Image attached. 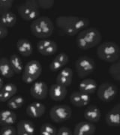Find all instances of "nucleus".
Here are the masks:
<instances>
[{
    "mask_svg": "<svg viewBox=\"0 0 120 135\" xmlns=\"http://www.w3.org/2000/svg\"><path fill=\"white\" fill-rule=\"evenodd\" d=\"M89 25V20L77 16H59L56 19V26L60 35L75 36Z\"/></svg>",
    "mask_w": 120,
    "mask_h": 135,
    "instance_id": "1",
    "label": "nucleus"
},
{
    "mask_svg": "<svg viewBox=\"0 0 120 135\" xmlns=\"http://www.w3.org/2000/svg\"><path fill=\"white\" fill-rule=\"evenodd\" d=\"M102 39L101 32L95 27H89L77 35L76 44L80 50H89L99 45Z\"/></svg>",
    "mask_w": 120,
    "mask_h": 135,
    "instance_id": "2",
    "label": "nucleus"
},
{
    "mask_svg": "<svg viewBox=\"0 0 120 135\" xmlns=\"http://www.w3.org/2000/svg\"><path fill=\"white\" fill-rule=\"evenodd\" d=\"M54 30L53 21L48 17L42 16L31 23L30 31L36 38L46 39L52 35Z\"/></svg>",
    "mask_w": 120,
    "mask_h": 135,
    "instance_id": "3",
    "label": "nucleus"
},
{
    "mask_svg": "<svg viewBox=\"0 0 120 135\" xmlns=\"http://www.w3.org/2000/svg\"><path fill=\"white\" fill-rule=\"evenodd\" d=\"M97 56L101 60L106 62H116L119 59L120 49L114 42L105 41L98 45L97 48Z\"/></svg>",
    "mask_w": 120,
    "mask_h": 135,
    "instance_id": "4",
    "label": "nucleus"
},
{
    "mask_svg": "<svg viewBox=\"0 0 120 135\" xmlns=\"http://www.w3.org/2000/svg\"><path fill=\"white\" fill-rule=\"evenodd\" d=\"M20 17L26 22H32L40 16V11L35 0H26L17 8Z\"/></svg>",
    "mask_w": 120,
    "mask_h": 135,
    "instance_id": "5",
    "label": "nucleus"
},
{
    "mask_svg": "<svg viewBox=\"0 0 120 135\" xmlns=\"http://www.w3.org/2000/svg\"><path fill=\"white\" fill-rule=\"evenodd\" d=\"M42 72V66L37 60H31L23 68L22 80L26 84L35 83Z\"/></svg>",
    "mask_w": 120,
    "mask_h": 135,
    "instance_id": "6",
    "label": "nucleus"
},
{
    "mask_svg": "<svg viewBox=\"0 0 120 135\" xmlns=\"http://www.w3.org/2000/svg\"><path fill=\"white\" fill-rule=\"evenodd\" d=\"M75 68L77 76L81 79H85L95 71V63L92 58L83 56H80L76 61Z\"/></svg>",
    "mask_w": 120,
    "mask_h": 135,
    "instance_id": "7",
    "label": "nucleus"
},
{
    "mask_svg": "<svg viewBox=\"0 0 120 135\" xmlns=\"http://www.w3.org/2000/svg\"><path fill=\"white\" fill-rule=\"evenodd\" d=\"M51 120L56 123H60L71 119L72 116L71 108L65 104L53 107L49 113Z\"/></svg>",
    "mask_w": 120,
    "mask_h": 135,
    "instance_id": "8",
    "label": "nucleus"
},
{
    "mask_svg": "<svg viewBox=\"0 0 120 135\" xmlns=\"http://www.w3.org/2000/svg\"><path fill=\"white\" fill-rule=\"evenodd\" d=\"M97 96L104 102H111L113 101L117 95L118 89L116 85L110 82L101 83L97 89Z\"/></svg>",
    "mask_w": 120,
    "mask_h": 135,
    "instance_id": "9",
    "label": "nucleus"
},
{
    "mask_svg": "<svg viewBox=\"0 0 120 135\" xmlns=\"http://www.w3.org/2000/svg\"><path fill=\"white\" fill-rule=\"evenodd\" d=\"M37 50L40 54L48 56H52L57 52L58 46L53 40L50 39H41L37 43Z\"/></svg>",
    "mask_w": 120,
    "mask_h": 135,
    "instance_id": "10",
    "label": "nucleus"
},
{
    "mask_svg": "<svg viewBox=\"0 0 120 135\" xmlns=\"http://www.w3.org/2000/svg\"><path fill=\"white\" fill-rule=\"evenodd\" d=\"M30 95L37 100H44L48 95V86L44 81H35L30 88Z\"/></svg>",
    "mask_w": 120,
    "mask_h": 135,
    "instance_id": "11",
    "label": "nucleus"
},
{
    "mask_svg": "<svg viewBox=\"0 0 120 135\" xmlns=\"http://www.w3.org/2000/svg\"><path fill=\"white\" fill-rule=\"evenodd\" d=\"M91 101V97L89 95H87L86 93L75 91L72 92L70 96V102L72 105L77 107H83L87 106Z\"/></svg>",
    "mask_w": 120,
    "mask_h": 135,
    "instance_id": "12",
    "label": "nucleus"
},
{
    "mask_svg": "<svg viewBox=\"0 0 120 135\" xmlns=\"http://www.w3.org/2000/svg\"><path fill=\"white\" fill-rule=\"evenodd\" d=\"M74 76L73 70L70 68H63L59 71L56 78V83L67 88L72 83Z\"/></svg>",
    "mask_w": 120,
    "mask_h": 135,
    "instance_id": "13",
    "label": "nucleus"
},
{
    "mask_svg": "<svg viewBox=\"0 0 120 135\" xmlns=\"http://www.w3.org/2000/svg\"><path fill=\"white\" fill-rule=\"evenodd\" d=\"M46 112V107L39 101H34L29 104L26 109V114L33 119H38L43 116Z\"/></svg>",
    "mask_w": 120,
    "mask_h": 135,
    "instance_id": "14",
    "label": "nucleus"
},
{
    "mask_svg": "<svg viewBox=\"0 0 120 135\" xmlns=\"http://www.w3.org/2000/svg\"><path fill=\"white\" fill-rule=\"evenodd\" d=\"M67 88L57 83L53 84L48 90L49 96L54 101H61L64 100L67 95Z\"/></svg>",
    "mask_w": 120,
    "mask_h": 135,
    "instance_id": "15",
    "label": "nucleus"
},
{
    "mask_svg": "<svg viewBox=\"0 0 120 135\" xmlns=\"http://www.w3.org/2000/svg\"><path fill=\"white\" fill-rule=\"evenodd\" d=\"M95 126L89 122H80L74 127L73 135H94L95 133Z\"/></svg>",
    "mask_w": 120,
    "mask_h": 135,
    "instance_id": "16",
    "label": "nucleus"
},
{
    "mask_svg": "<svg viewBox=\"0 0 120 135\" xmlns=\"http://www.w3.org/2000/svg\"><path fill=\"white\" fill-rule=\"evenodd\" d=\"M69 61V57L65 53H60L53 59L49 65V68L52 72H56L66 66Z\"/></svg>",
    "mask_w": 120,
    "mask_h": 135,
    "instance_id": "17",
    "label": "nucleus"
},
{
    "mask_svg": "<svg viewBox=\"0 0 120 135\" xmlns=\"http://www.w3.org/2000/svg\"><path fill=\"white\" fill-rule=\"evenodd\" d=\"M107 125L111 127H117L120 125V104H116L106 114Z\"/></svg>",
    "mask_w": 120,
    "mask_h": 135,
    "instance_id": "18",
    "label": "nucleus"
},
{
    "mask_svg": "<svg viewBox=\"0 0 120 135\" xmlns=\"http://www.w3.org/2000/svg\"><path fill=\"white\" fill-rule=\"evenodd\" d=\"M17 135H34L35 126L32 121L20 120L17 125Z\"/></svg>",
    "mask_w": 120,
    "mask_h": 135,
    "instance_id": "19",
    "label": "nucleus"
},
{
    "mask_svg": "<svg viewBox=\"0 0 120 135\" xmlns=\"http://www.w3.org/2000/svg\"><path fill=\"white\" fill-rule=\"evenodd\" d=\"M83 115L87 122L94 124L100 120L101 113L100 109L95 105H89L84 111Z\"/></svg>",
    "mask_w": 120,
    "mask_h": 135,
    "instance_id": "20",
    "label": "nucleus"
},
{
    "mask_svg": "<svg viewBox=\"0 0 120 135\" xmlns=\"http://www.w3.org/2000/svg\"><path fill=\"white\" fill-rule=\"evenodd\" d=\"M98 89V83L94 79L85 78L79 84V91L87 95H92L95 93Z\"/></svg>",
    "mask_w": 120,
    "mask_h": 135,
    "instance_id": "21",
    "label": "nucleus"
},
{
    "mask_svg": "<svg viewBox=\"0 0 120 135\" xmlns=\"http://www.w3.org/2000/svg\"><path fill=\"white\" fill-rule=\"evenodd\" d=\"M17 92V86L12 83H8L3 86L0 90V102H7L13 96H15Z\"/></svg>",
    "mask_w": 120,
    "mask_h": 135,
    "instance_id": "22",
    "label": "nucleus"
},
{
    "mask_svg": "<svg viewBox=\"0 0 120 135\" xmlns=\"http://www.w3.org/2000/svg\"><path fill=\"white\" fill-rule=\"evenodd\" d=\"M17 122V115L11 110H0V126H13Z\"/></svg>",
    "mask_w": 120,
    "mask_h": 135,
    "instance_id": "23",
    "label": "nucleus"
},
{
    "mask_svg": "<svg viewBox=\"0 0 120 135\" xmlns=\"http://www.w3.org/2000/svg\"><path fill=\"white\" fill-rule=\"evenodd\" d=\"M17 50L24 57H28L33 53L32 44L26 38H20L17 42Z\"/></svg>",
    "mask_w": 120,
    "mask_h": 135,
    "instance_id": "24",
    "label": "nucleus"
},
{
    "mask_svg": "<svg viewBox=\"0 0 120 135\" xmlns=\"http://www.w3.org/2000/svg\"><path fill=\"white\" fill-rule=\"evenodd\" d=\"M0 75L5 78H11L15 76V72L7 57L0 58Z\"/></svg>",
    "mask_w": 120,
    "mask_h": 135,
    "instance_id": "25",
    "label": "nucleus"
},
{
    "mask_svg": "<svg viewBox=\"0 0 120 135\" xmlns=\"http://www.w3.org/2000/svg\"><path fill=\"white\" fill-rule=\"evenodd\" d=\"M11 66L15 74H20L23 71V63L22 59H20L18 55L12 54L8 59Z\"/></svg>",
    "mask_w": 120,
    "mask_h": 135,
    "instance_id": "26",
    "label": "nucleus"
},
{
    "mask_svg": "<svg viewBox=\"0 0 120 135\" xmlns=\"http://www.w3.org/2000/svg\"><path fill=\"white\" fill-rule=\"evenodd\" d=\"M17 15H15V13L11 12V11L0 16V21L5 25L8 29L15 26L17 23Z\"/></svg>",
    "mask_w": 120,
    "mask_h": 135,
    "instance_id": "27",
    "label": "nucleus"
},
{
    "mask_svg": "<svg viewBox=\"0 0 120 135\" xmlns=\"http://www.w3.org/2000/svg\"><path fill=\"white\" fill-rule=\"evenodd\" d=\"M25 104L23 97L20 95H15L7 101V106L11 110H15L21 108Z\"/></svg>",
    "mask_w": 120,
    "mask_h": 135,
    "instance_id": "28",
    "label": "nucleus"
},
{
    "mask_svg": "<svg viewBox=\"0 0 120 135\" xmlns=\"http://www.w3.org/2000/svg\"><path fill=\"white\" fill-rule=\"evenodd\" d=\"M57 129L51 123L46 122L42 125L40 129V135H56Z\"/></svg>",
    "mask_w": 120,
    "mask_h": 135,
    "instance_id": "29",
    "label": "nucleus"
},
{
    "mask_svg": "<svg viewBox=\"0 0 120 135\" xmlns=\"http://www.w3.org/2000/svg\"><path fill=\"white\" fill-rule=\"evenodd\" d=\"M109 73L112 78L116 81L120 80V62L119 61L113 62L109 68Z\"/></svg>",
    "mask_w": 120,
    "mask_h": 135,
    "instance_id": "30",
    "label": "nucleus"
},
{
    "mask_svg": "<svg viewBox=\"0 0 120 135\" xmlns=\"http://www.w3.org/2000/svg\"><path fill=\"white\" fill-rule=\"evenodd\" d=\"M14 1L12 0H0V16L10 11L13 6Z\"/></svg>",
    "mask_w": 120,
    "mask_h": 135,
    "instance_id": "31",
    "label": "nucleus"
},
{
    "mask_svg": "<svg viewBox=\"0 0 120 135\" xmlns=\"http://www.w3.org/2000/svg\"><path fill=\"white\" fill-rule=\"evenodd\" d=\"M54 1L53 0H37V4L39 9L41 8L43 10H49L53 8L54 5Z\"/></svg>",
    "mask_w": 120,
    "mask_h": 135,
    "instance_id": "32",
    "label": "nucleus"
},
{
    "mask_svg": "<svg viewBox=\"0 0 120 135\" xmlns=\"http://www.w3.org/2000/svg\"><path fill=\"white\" fill-rule=\"evenodd\" d=\"M0 135H17L16 128L13 126H4L0 130Z\"/></svg>",
    "mask_w": 120,
    "mask_h": 135,
    "instance_id": "33",
    "label": "nucleus"
},
{
    "mask_svg": "<svg viewBox=\"0 0 120 135\" xmlns=\"http://www.w3.org/2000/svg\"><path fill=\"white\" fill-rule=\"evenodd\" d=\"M56 135H73L71 130L65 126H62L57 130Z\"/></svg>",
    "mask_w": 120,
    "mask_h": 135,
    "instance_id": "34",
    "label": "nucleus"
},
{
    "mask_svg": "<svg viewBox=\"0 0 120 135\" xmlns=\"http://www.w3.org/2000/svg\"><path fill=\"white\" fill-rule=\"evenodd\" d=\"M8 35V29L0 21V40L5 38Z\"/></svg>",
    "mask_w": 120,
    "mask_h": 135,
    "instance_id": "35",
    "label": "nucleus"
},
{
    "mask_svg": "<svg viewBox=\"0 0 120 135\" xmlns=\"http://www.w3.org/2000/svg\"><path fill=\"white\" fill-rule=\"evenodd\" d=\"M4 86V83H3V80H2V78L0 77V90H1V89Z\"/></svg>",
    "mask_w": 120,
    "mask_h": 135,
    "instance_id": "36",
    "label": "nucleus"
}]
</instances>
